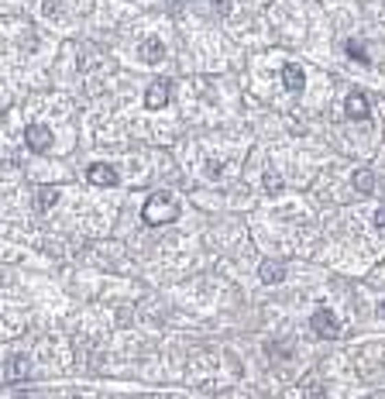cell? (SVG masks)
<instances>
[{
    "label": "cell",
    "mask_w": 385,
    "mask_h": 399,
    "mask_svg": "<svg viewBox=\"0 0 385 399\" xmlns=\"http://www.w3.org/2000/svg\"><path fill=\"white\" fill-rule=\"evenodd\" d=\"M375 228H382V231H385V207L375 214Z\"/></svg>",
    "instance_id": "15"
},
{
    "label": "cell",
    "mask_w": 385,
    "mask_h": 399,
    "mask_svg": "<svg viewBox=\"0 0 385 399\" xmlns=\"http://www.w3.org/2000/svg\"><path fill=\"white\" fill-rule=\"evenodd\" d=\"M306 396H310V399H327L323 389H320V382H310V385H306Z\"/></svg>",
    "instance_id": "14"
},
{
    "label": "cell",
    "mask_w": 385,
    "mask_h": 399,
    "mask_svg": "<svg viewBox=\"0 0 385 399\" xmlns=\"http://www.w3.org/2000/svg\"><path fill=\"white\" fill-rule=\"evenodd\" d=\"M28 372H32V365H28V358H25V354H18V358H11V361H8V378H11V382H21Z\"/></svg>",
    "instance_id": "10"
},
{
    "label": "cell",
    "mask_w": 385,
    "mask_h": 399,
    "mask_svg": "<svg viewBox=\"0 0 385 399\" xmlns=\"http://www.w3.org/2000/svg\"><path fill=\"white\" fill-rule=\"evenodd\" d=\"M344 114H347L351 121H368V114H371V104H368V97H364L361 90H354V93L347 97V104H344Z\"/></svg>",
    "instance_id": "4"
},
{
    "label": "cell",
    "mask_w": 385,
    "mask_h": 399,
    "mask_svg": "<svg viewBox=\"0 0 385 399\" xmlns=\"http://www.w3.org/2000/svg\"><path fill=\"white\" fill-rule=\"evenodd\" d=\"M347 56H351V59H358V62H368V56H364V49H361L358 42H347Z\"/></svg>",
    "instance_id": "13"
},
{
    "label": "cell",
    "mask_w": 385,
    "mask_h": 399,
    "mask_svg": "<svg viewBox=\"0 0 385 399\" xmlns=\"http://www.w3.org/2000/svg\"><path fill=\"white\" fill-rule=\"evenodd\" d=\"M141 217H145V224L162 228V224H169V221L179 217V200L172 193H152L148 204L141 207Z\"/></svg>",
    "instance_id": "1"
},
{
    "label": "cell",
    "mask_w": 385,
    "mask_h": 399,
    "mask_svg": "<svg viewBox=\"0 0 385 399\" xmlns=\"http://www.w3.org/2000/svg\"><path fill=\"white\" fill-rule=\"evenodd\" d=\"M258 276H261V282H282L285 279V269L279 265V262H261V269H258Z\"/></svg>",
    "instance_id": "9"
},
{
    "label": "cell",
    "mask_w": 385,
    "mask_h": 399,
    "mask_svg": "<svg viewBox=\"0 0 385 399\" xmlns=\"http://www.w3.org/2000/svg\"><path fill=\"white\" fill-rule=\"evenodd\" d=\"M310 327H313V334L323 337V341H330V337L340 334V324H337V317H334L330 310H316L313 320H310Z\"/></svg>",
    "instance_id": "2"
},
{
    "label": "cell",
    "mask_w": 385,
    "mask_h": 399,
    "mask_svg": "<svg viewBox=\"0 0 385 399\" xmlns=\"http://www.w3.org/2000/svg\"><path fill=\"white\" fill-rule=\"evenodd\" d=\"M268 189H272V193H279V189H282V182H279L275 176H268Z\"/></svg>",
    "instance_id": "16"
},
{
    "label": "cell",
    "mask_w": 385,
    "mask_h": 399,
    "mask_svg": "<svg viewBox=\"0 0 385 399\" xmlns=\"http://www.w3.org/2000/svg\"><path fill=\"white\" fill-rule=\"evenodd\" d=\"M169 97H172V83H169V80H155V83L148 86V93H145V107H148V110H162V107L169 104Z\"/></svg>",
    "instance_id": "3"
},
{
    "label": "cell",
    "mask_w": 385,
    "mask_h": 399,
    "mask_svg": "<svg viewBox=\"0 0 385 399\" xmlns=\"http://www.w3.org/2000/svg\"><path fill=\"white\" fill-rule=\"evenodd\" d=\"M282 83H285V90L299 93L303 83H306V76H303V69H299L296 62H289V66H282Z\"/></svg>",
    "instance_id": "7"
},
{
    "label": "cell",
    "mask_w": 385,
    "mask_h": 399,
    "mask_svg": "<svg viewBox=\"0 0 385 399\" xmlns=\"http://www.w3.org/2000/svg\"><path fill=\"white\" fill-rule=\"evenodd\" d=\"M25 141H28L32 152H49V148H52V131L42 128V124H32V128L25 131Z\"/></svg>",
    "instance_id": "5"
},
{
    "label": "cell",
    "mask_w": 385,
    "mask_h": 399,
    "mask_svg": "<svg viewBox=\"0 0 385 399\" xmlns=\"http://www.w3.org/2000/svg\"><path fill=\"white\" fill-rule=\"evenodd\" d=\"M162 56H165V45H162L159 38H148V42L141 45V59H145V62H162Z\"/></svg>",
    "instance_id": "11"
},
{
    "label": "cell",
    "mask_w": 385,
    "mask_h": 399,
    "mask_svg": "<svg viewBox=\"0 0 385 399\" xmlns=\"http://www.w3.org/2000/svg\"><path fill=\"white\" fill-rule=\"evenodd\" d=\"M14 399H35V396H28V392H18V396H14Z\"/></svg>",
    "instance_id": "17"
},
{
    "label": "cell",
    "mask_w": 385,
    "mask_h": 399,
    "mask_svg": "<svg viewBox=\"0 0 385 399\" xmlns=\"http://www.w3.org/2000/svg\"><path fill=\"white\" fill-rule=\"evenodd\" d=\"M382 317H385V303H382Z\"/></svg>",
    "instance_id": "18"
},
{
    "label": "cell",
    "mask_w": 385,
    "mask_h": 399,
    "mask_svg": "<svg viewBox=\"0 0 385 399\" xmlns=\"http://www.w3.org/2000/svg\"><path fill=\"white\" fill-rule=\"evenodd\" d=\"M169 4H176V0H169Z\"/></svg>",
    "instance_id": "19"
},
{
    "label": "cell",
    "mask_w": 385,
    "mask_h": 399,
    "mask_svg": "<svg viewBox=\"0 0 385 399\" xmlns=\"http://www.w3.org/2000/svg\"><path fill=\"white\" fill-rule=\"evenodd\" d=\"M56 204H59V189H56V186H42V189L35 193V207H38L42 214H45V210H52Z\"/></svg>",
    "instance_id": "8"
},
{
    "label": "cell",
    "mask_w": 385,
    "mask_h": 399,
    "mask_svg": "<svg viewBox=\"0 0 385 399\" xmlns=\"http://www.w3.org/2000/svg\"><path fill=\"white\" fill-rule=\"evenodd\" d=\"M351 182H354V189H358V193H364V196H368V193H375V176H371L368 169H358V172L351 176Z\"/></svg>",
    "instance_id": "12"
},
{
    "label": "cell",
    "mask_w": 385,
    "mask_h": 399,
    "mask_svg": "<svg viewBox=\"0 0 385 399\" xmlns=\"http://www.w3.org/2000/svg\"><path fill=\"white\" fill-rule=\"evenodd\" d=\"M86 179H90L93 186H117V172H114L107 162H93L90 172H86Z\"/></svg>",
    "instance_id": "6"
}]
</instances>
